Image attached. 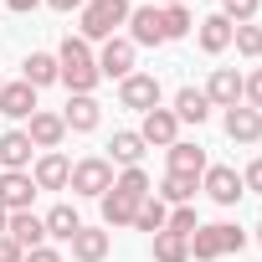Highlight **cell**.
<instances>
[{"mask_svg":"<svg viewBox=\"0 0 262 262\" xmlns=\"http://www.w3.org/2000/svg\"><path fill=\"white\" fill-rule=\"evenodd\" d=\"M67 247H72V257H77V262H103V257H108V247H113V236H108L103 226H82Z\"/></svg>","mask_w":262,"mask_h":262,"instance_id":"22","label":"cell"},{"mask_svg":"<svg viewBox=\"0 0 262 262\" xmlns=\"http://www.w3.org/2000/svg\"><path fill=\"white\" fill-rule=\"evenodd\" d=\"M98 206H103V226H108V231H113V226H134V211H139V201L123 195V190L98 195Z\"/></svg>","mask_w":262,"mask_h":262,"instance_id":"24","label":"cell"},{"mask_svg":"<svg viewBox=\"0 0 262 262\" xmlns=\"http://www.w3.org/2000/svg\"><path fill=\"white\" fill-rule=\"evenodd\" d=\"M242 103H247V108H257V113H262V67H257V72H252V77H242Z\"/></svg>","mask_w":262,"mask_h":262,"instance_id":"35","label":"cell"},{"mask_svg":"<svg viewBox=\"0 0 262 262\" xmlns=\"http://www.w3.org/2000/svg\"><path fill=\"white\" fill-rule=\"evenodd\" d=\"M201 221H195V206H175L170 211V221H165V231H175V236H190Z\"/></svg>","mask_w":262,"mask_h":262,"instance_id":"34","label":"cell"},{"mask_svg":"<svg viewBox=\"0 0 262 262\" xmlns=\"http://www.w3.org/2000/svg\"><path fill=\"white\" fill-rule=\"evenodd\" d=\"M0 236H6V211H0Z\"/></svg>","mask_w":262,"mask_h":262,"instance_id":"41","label":"cell"},{"mask_svg":"<svg viewBox=\"0 0 262 262\" xmlns=\"http://www.w3.org/2000/svg\"><path fill=\"white\" fill-rule=\"evenodd\" d=\"M72 195H88V201H98V195H108L113 190V165L103 160V155H88V160H77L72 165Z\"/></svg>","mask_w":262,"mask_h":262,"instance_id":"4","label":"cell"},{"mask_svg":"<svg viewBox=\"0 0 262 262\" xmlns=\"http://www.w3.org/2000/svg\"><path fill=\"white\" fill-rule=\"evenodd\" d=\"M108 149H113V155H103V160L128 170V165H139V160H144V149H149V144L139 139V128H118V134L108 139Z\"/></svg>","mask_w":262,"mask_h":262,"instance_id":"19","label":"cell"},{"mask_svg":"<svg viewBox=\"0 0 262 262\" xmlns=\"http://www.w3.org/2000/svg\"><path fill=\"white\" fill-rule=\"evenodd\" d=\"M31 139H26V128H6L0 134V170H31Z\"/></svg>","mask_w":262,"mask_h":262,"instance_id":"16","label":"cell"},{"mask_svg":"<svg viewBox=\"0 0 262 262\" xmlns=\"http://www.w3.org/2000/svg\"><path fill=\"white\" fill-rule=\"evenodd\" d=\"M47 6H52V11H82L88 0H47Z\"/></svg>","mask_w":262,"mask_h":262,"instance_id":"40","label":"cell"},{"mask_svg":"<svg viewBox=\"0 0 262 262\" xmlns=\"http://www.w3.org/2000/svg\"><path fill=\"white\" fill-rule=\"evenodd\" d=\"M247 247V231L231 226V221H211V226H195L190 231V257L195 262H216L226 252H242Z\"/></svg>","mask_w":262,"mask_h":262,"instance_id":"3","label":"cell"},{"mask_svg":"<svg viewBox=\"0 0 262 262\" xmlns=\"http://www.w3.org/2000/svg\"><path fill=\"white\" fill-rule=\"evenodd\" d=\"M62 123H67V134H93V128L103 123V108L93 93H77L67 108H62Z\"/></svg>","mask_w":262,"mask_h":262,"instance_id":"13","label":"cell"},{"mask_svg":"<svg viewBox=\"0 0 262 262\" xmlns=\"http://www.w3.org/2000/svg\"><path fill=\"white\" fill-rule=\"evenodd\" d=\"M201 190H206L216 206H236V201L247 195V185H242V175H236L231 165H211V170L201 175Z\"/></svg>","mask_w":262,"mask_h":262,"instance_id":"7","label":"cell"},{"mask_svg":"<svg viewBox=\"0 0 262 262\" xmlns=\"http://www.w3.org/2000/svg\"><path fill=\"white\" fill-rule=\"evenodd\" d=\"M206 170H211V160H206L201 144H185V139L170 144V175H190V180H201Z\"/></svg>","mask_w":262,"mask_h":262,"instance_id":"17","label":"cell"},{"mask_svg":"<svg viewBox=\"0 0 262 262\" xmlns=\"http://www.w3.org/2000/svg\"><path fill=\"white\" fill-rule=\"evenodd\" d=\"M231 47H236L242 57H252V62H257V57H262V26H252V21H247V26H236V31H231Z\"/></svg>","mask_w":262,"mask_h":262,"instance_id":"32","label":"cell"},{"mask_svg":"<svg viewBox=\"0 0 262 262\" xmlns=\"http://www.w3.org/2000/svg\"><path fill=\"white\" fill-rule=\"evenodd\" d=\"M128 0H88V6L77 11V36L82 41H108L118 36V26H128Z\"/></svg>","mask_w":262,"mask_h":262,"instance_id":"2","label":"cell"},{"mask_svg":"<svg viewBox=\"0 0 262 262\" xmlns=\"http://www.w3.org/2000/svg\"><path fill=\"white\" fill-rule=\"evenodd\" d=\"M170 113H175L180 123H195V128H201V123L211 118V98H206L201 88H180L175 103H170Z\"/></svg>","mask_w":262,"mask_h":262,"instance_id":"21","label":"cell"},{"mask_svg":"<svg viewBox=\"0 0 262 262\" xmlns=\"http://www.w3.org/2000/svg\"><path fill=\"white\" fill-rule=\"evenodd\" d=\"M160 98H165V88H160L155 72H128V77L118 82V103H123V108H134V113L160 108Z\"/></svg>","mask_w":262,"mask_h":262,"instance_id":"5","label":"cell"},{"mask_svg":"<svg viewBox=\"0 0 262 262\" xmlns=\"http://www.w3.org/2000/svg\"><path fill=\"white\" fill-rule=\"evenodd\" d=\"M0 262H26V252H21L11 236H0Z\"/></svg>","mask_w":262,"mask_h":262,"instance_id":"38","label":"cell"},{"mask_svg":"<svg viewBox=\"0 0 262 262\" xmlns=\"http://www.w3.org/2000/svg\"><path fill=\"white\" fill-rule=\"evenodd\" d=\"M128 41H134V47H165L160 6H134V11H128Z\"/></svg>","mask_w":262,"mask_h":262,"instance_id":"12","label":"cell"},{"mask_svg":"<svg viewBox=\"0 0 262 262\" xmlns=\"http://www.w3.org/2000/svg\"><path fill=\"white\" fill-rule=\"evenodd\" d=\"M57 82H62L72 98L98 88V57H93V47H88L82 36H67V41L57 47Z\"/></svg>","mask_w":262,"mask_h":262,"instance_id":"1","label":"cell"},{"mask_svg":"<svg viewBox=\"0 0 262 262\" xmlns=\"http://www.w3.org/2000/svg\"><path fill=\"white\" fill-rule=\"evenodd\" d=\"M195 190H201V180H190V175H165L160 201H165V206H190V201H195Z\"/></svg>","mask_w":262,"mask_h":262,"instance_id":"28","label":"cell"},{"mask_svg":"<svg viewBox=\"0 0 262 262\" xmlns=\"http://www.w3.org/2000/svg\"><path fill=\"white\" fill-rule=\"evenodd\" d=\"M31 180H36V190H67V180H72V160H67L62 149H47V155H36Z\"/></svg>","mask_w":262,"mask_h":262,"instance_id":"9","label":"cell"},{"mask_svg":"<svg viewBox=\"0 0 262 262\" xmlns=\"http://www.w3.org/2000/svg\"><path fill=\"white\" fill-rule=\"evenodd\" d=\"M26 139L47 155V149H62V139H67V123H62V113H52V108H36L31 113V123H26Z\"/></svg>","mask_w":262,"mask_h":262,"instance_id":"10","label":"cell"},{"mask_svg":"<svg viewBox=\"0 0 262 262\" xmlns=\"http://www.w3.org/2000/svg\"><path fill=\"white\" fill-rule=\"evenodd\" d=\"M257 6H262V0H221V16H226L231 26H247V21L257 16Z\"/></svg>","mask_w":262,"mask_h":262,"instance_id":"33","label":"cell"},{"mask_svg":"<svg viewBox=\"0 0 262 262\" xmlns=\"http://www.w3.org/2000/svg\"><path fill=\"white\" fill-rule=\"evenodd\" d=\"M160 26H165V41H180V36L195 31V21H190L185 6H160Z\"/></svg>","mask_w":262,"mask_h":262,"instance_id":"30","label":"cell"},{"mask_svg":"<svg viewBox=\"0 0 262 262\" xmlns=\"http://www.w3.org/2000/svg\"><path fill=\"white\" fill-rule=\"evenodd\" d=\"M0 88H6V77H0Z\"/></svg>","mask_w":262,"mask_h":262,"instance_id":"44","label":"cell"},{"mask_svg":"<svg viewBox=\"0 0 262 262\" xmlns=\"http://www.w3.org/2000/svg\"><path fill=\"white\" fill-rule=\"evenodd\" d=\"M201 93L211 98V108H236V103H242V72H236V67H216Z\"/></svg>","mask_w":262,"mask_h":262,"instance_id":"14","label":"cell"},{"mask_svg":"<svg viewBox=\"0 0 262 262\" xmlns=\"http://www.w3.org/2000/svg\"><path fill=\"white\" fill-rule=\"evenodd\" d=\"M26 262H62V252L41 242V247H31V252H26Z\"/></svg>","mask_w":262,"mask_h":262,"instance_id":"37","label":"cell"},{"mask_svg":"<svg viewBox=\"0 0 262 262\" xmlns=\"http://www.w3.org/2000/svg\"><path fill=\"white\" fill-rule=\"evenodd\" d=\"M134 57H139V47L128 41V36H108L103 41V52H98V77H128L134 72Z\"/></svg>","mask_w":262,"mask_h":262,"instance_id":"6","label":"cell"},{"mask_svg":"<svg viewBox=\"0 0 262 262\" xmlns=\"http://www.w3.org/2000/svg\"><path fill=\"white\" fill-rule=\"evenodd\" d=\"M165 221H170V206L160 201V195H144L139 201V211H134V231H165Z\"/></svg>","mask_w":262,"mask_h":262,"instance_id":"27","label":"cell"},{"mask_svg":"<svg viewBox=\"0 0 262 262\" xmlns=\"http://www.w3.org/2000/svg\"><path fill=\"white\" fill-rule=\"evenodd\" d=\"M21 82H31L36 93L52 88V82H57V57H52V52H31V57L21 62Z\"/></svg>","mask_w":262,"mask_h":262,"instance_id":"25","label":"cell"},{"mask_svg":"<svg viewBox=\"0 0 262 262\" xmlns=\"http://www.w3.org/2000/svg\"><path fill=\"white\" fill-rule=\"evenodd\" d=\"M155 262H190V236L155 231Z\"/></svg>","mask_w":262,"mask_h":262,"instance_id":"29","label":"cell"},{"mask_svg":"<svg viewBox=\"0 0 262 262\" xmlns=\"http://www.w3.org/2000/svg\"><path fill=\"white\" fill-rule=\"evenodd\" d=\"M113 190H123V195H134V201H144V195H155V190H149V175H144L139 165H128L123 175H113Z\"/></svg>","mask_w":262,"mask_h":262,"instance_id":"31","label":"cell"},{"mask_svg":"<svg viewBox=\"0 0 262 262\" xmlns=\"http://www.w3.org/2000/svg\"><path fill=\"white\" fill-rule=\"evenodd\" d=\"M226 134H231L236 144H257V139H262V113L247 108V103L226 108Z\"/></svg>","mask_w":262,"mask_h":262,"instance_id":"18","label":"cell"},{"mask_svg":"<svg viewBox=\"0 0 262 262\" xmlns=\"http://www.w3.org/2000/svg\"><path fill=\"white\" fill-rule=\"evenodd\" d=\"M165 6H185V0H165Z\"/></svg>","mask_w":262,"mask_h":262,"instance_id":"42","label":"cell"},{"mask_svg":"<svg viewBox=\"0 0 262 262\" xmlns=\"http://www.w3.org/2000/svg\"><path fill=\"white\" fill-rule=\"evenodd\" d=\"M242 185H247V195H262V155L242 170Z\"/></svg>","mask_w":262,"mask_h":262,"instance_id":"36","label":"cell"},{"mask_svg":"<svg viewBox=\"0 0 262 262\" xmlns=\"http://www.w3.org/2000/svg\"><path fill=\"white\" fill-rule=\"evenodd\" d=\"M0 6H6V11H16V16H31L41 0H0Z\"/></svg>","mask_w":262,"mask_h":262,"instance_id":"39","label":"cell"},{"mask_svg":"<svg viewBox=\"0 0 262 262\" xmlns=\"http://www.w3.org/2000/svg\"><path fill=\"white\" fill-rule=\"evenodd\" d=\"M6 236H11L21 252H31V247L47 242V226H41V216H31V211H11V216H6Z\"/></svg>","mask_w":262,"mask_h":262,"instance_id":"15","label":"cell"},{"mask_svg":"<svg viewBox=\"0 0 262 262\" xmlns=\"http://www.w3.org/2000/svg\"><path fill=\"white\" fill-rule=\"evenodd\" d=\"M139 139H144V144H160V149H170V144L180 139V118H175L165 103H160V108H149V113H144V123H139Z\"/></svg>","mask_w":262,"mask_h":262,"instance_id":"11","label":"cell"},{"mask_svg":"<svg viewBox=\"0 0 262 262\" xmlns=\"http://www.w3.org/2000/svg\"><path fill=\"white\" fill-rule=\"evenodd\" d=\"M231 31H236V26H231L221 11H216V16H206V21H201L195 41H201V52H206V57H221V52L231 47Z\"/></svg>","mask_w":262,"mask_h":262,"instance_id":"20","label":"cell"},{"mask_svg":"<svg viewBox=\"0 0 262 262\" xmlns=\"http://www.w3.org/2000/svg\"><path fill=\"white\" fill-rule=\"evenodd\" d=\"M41 226H47V236H52V242H72V236L82 231V216H77L72 206H52V211L41 216Z\"/></svg>","mask_w":262,"mask_h":262,"instance_id":"26","label":"cell"},{"mask_svg":"<svg viewBox=\"0 0 262 262\" xmlns=\"http://www.w3.org/2000/svg\"><path fill=\"white\" fill-rule=\"evenodd\" d=\"M0 113L6 118H31L36 113V88L31 82H6L0 88Z\"/></svg>","mask_w":262,"mask_h":262,"instance_id":"23","label":"cell"},{"mask_svg":"<svg viewBox=\"0 0 262 262\" xmlns=\"http://www.w3.org/2000/svg\"><path fill=\"white\" fill-rule=\"evenodd\" d=\"M31 195H36V180L31 170H0V211H31Z\"/></svg>","mask_w":262,"mask_h":262,"instance_id":"8","label":"cell"},{"mask_svg":"<svg viewBox=\"0 0 262 262\" xmlns=\"http://www.w3.org/2000/svg\"><path fill=\"white\" fill-rule=\"evenodd\" d=\"M257 247H262V226H257Z\"/></svg>","mask_w":262,"mask_h":262,"instance_id":"43","label":"cell"}]
</instances>
